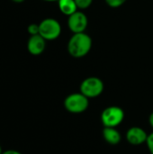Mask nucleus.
Listing matches in <instances>:
<instances>
[{"label":"nucleus","mask_w":153,"mask_h":154,"mask_svg":"<svg viewBox=\"0 0 153 154\" xmlns=\"http://www.w3.org/2000/svg\"><path fill=\"white\" fill-rule=\"evenodd\" d=\"M92 48V39L86 32L73 33L68 42V51L76 59L83 58L89 53Z\"/></svg>","instance_id":"1"},{"label":"nucleus","mask_w":153,"mask_h":154,"mask_svg":"<svg viewBox=\"0 0 153 154\" xmlns=\"http://www.w3.org/2000/svg\"><path fill=\"white\" fill-rule=\"evenodd\" d=\"M63 105L69 113L78 115L87 110L89 106V98L84 96L81 92L72 93L66 97Z\"/></svg>","instance_id":"2"},{"label":"nucleus","mask_w":153,"mask_h":154,"mask_svg":"<svg viewBox=\"0 0 153 154\" xmlns=\"http://www.w3.org/2000/svg\"><path fill=\"white\" fill-rule=\"evenodd\" d=\"M124 111L117 106H110L105 108L101 114V122L104 127H117L124 120Z\"/></svg>","instance_id":"3"},{"label":"nucleus","mask_w":153,"mask_h":154,"mask_svg":"<svg viewBox=\"0 0 153 154\" xmlns=\"http://www.w3.org/2000/svg\"><path fill=\"white\" fill-rule=\"evenodd\" d=\"M105 89L104 82L97 77H88L85 79L79 87L80 92L87 98H96L102 95Z\"/></svg>","instance_id":"4"},{"label":"nucleus","mask_w":153,"mask_h":154,"mask_svg":"<svg viewBox=\"0 0 153 154\" xmlns=\"http://www.w3.org/2000/svg\"><path fill=\"white\" fill-rule=\"evenodd\" d=\"M39 34L46 41H53L60 37L61 33V25L54 18L43 19L40 23Z\"/></svg>","instance_id":"5"},{"label":"nucleus","mask_w":153,"mask_h":154,"mask_svg":"<svg viewBox=\"0 0 153 154\" xmlns=\"http://www.w3.org/2000/svg\"><path fill=\"white\" fill-rule=\"evenodd\" d=\"M88 25L87 16L81 11H77L68 19V27L73 33L85 32Z\"/></svg>","instance_id":"6"},{"label":"nucleus","mask_w":153,"mask_h":154,"mask_svg":"<svg viewBox=\"0 0 153 154\" xmlns=\"http://www.w3.org/2000/svg\"><path fill=\"white\" fill-rule=\"evenodd\" d=\"M126 141L132 145H142L146 143L148 134L140 126H133L128 129L125 134Z\"/></svg>","instance_id":"7"},{"label":"nucleus","mask_w":153,"mask_h":154,"mask_svg":"<svg viewBox=\"0 0 153 154\" xmlns=\"http://www.w3.org/2000/svg\"><path fill=\"white\" fill-rule=\"evenodd\" d=\"M46 48V40L40 34L32 35L27 42V50L33 56L41 55Z\"/></svg>","instance_id":"8"},{"label":"nucleus","mask_w":153,"mask_h":154,"mask_svg":"<svg viewBox=\"0 0 153 154\" xmlns=\"http://www.w3.org/2000/svg\"><path fill=\"white\" fill-rule=\"evenodd\" d=\"M102 134L105 141L111 145H116L122 141V135L116 127H104Z\"/></svg>","instance_id":"9"},{"label":"nucleus","mask_w":153,"mask_h":154,"mask_svg":"<svg viewBox=\"0 0 153 154\" xmlns=\"http://www.w3.org/2000/svg\"><path fill=\"white\" fill-rule=\"evenodd\" d=\"M58 5L60 11L67 16L71 15L78 9L75 0H59Z\"/></svg>","instance_id":"10"},{"label":"nucleus","mask_w":153,"mask_h":154,"mask_svg":"<svg viewBox=\"0 0 153 154\" xmlns=\"http://www.w3.org/2000/svg\"><path fill=\"white\" fill-rule=\"evenodd\" d=\"M75 2H76L77 6H78V9L84 10V9L88 8L92 5L93 0H75Z\"/></svg>","instance_id":"11"},{"label":"nucleus","mask_w":153,"mask_h":154,"mask_svg":"<svg viewBox=\"0 0 153 154\" xmlns=\"http://www.w3.org/2000/svg\"><path fill=\"white\" fill-rule=\"evenodd\" d=\"M106 5L112 8H118L122 6L127 0H105Z\"/></svg>","instance_id":"12"},{"label":"nucleus","mask_w":153,"mask_h":154,"mask_svg":"<svg viewBox=\"0 0 153 154\" xmlns=\"http://www.w3.org/2000/svg\"><path fill=\"white\" fill-rule=\"evenodd\" d=\"M27 32L28 33L32 36V35H37L40 32V26L37 23H31L28 25L27 27Z\"/></svg>","instance_id":"13"},{"label":"nucleus","mask_w":153,"mask_h":154,"mask_svg":"<svg viewBox=\"0 0 153 154\" xmlns=\"http://www.w3.org/2000/svg\"><path fill=\"white\" fill-rule=\"evenodd\" d=\"M146 145L148 147V150L150 153L153 154V132L148 134V138L146 141Z\"/></svg>","instance_id":"14"},{"label":"nucleus","mask_w":153,"mask_h":154,"mask_svg":"<svg viewBox=\"0 0 153 154\" xmlns=\"http://www.w3.org/2000/svg\"><path fill=\"white\" fill-rule=\"evenodd\" d=\"M2 154H23V153H21L20 152L15 151V150H7V151L3 152V153Z\"/></svg>","instance_id":"15"},{"label":"nucleus","mask_w":153,"mask_h":154,"mask_svg":"<svg viewBox=\"0 0 153 154\" xmlns=\"http://www.w3.org/2000/svg\"><path fill=\"white\" fill-rule=\"evenodd\" d=\"M149 124H150V125L151 126V128L153 129V112L149 116Z\"/></svg>","instance_id":"16"},{"label":"nucleus","mask_w":153,"mask_h":154,"mask_svg":"<svg viewBox=\"0 0 153 154\" xmlns=\"http://www.w3.org/2000/svg\"><path fill=\"white\" fill-rule=\"evenodd\" d=\"M13 2H14V3H23V2H24L25 0H12Z\"/></svg>","instance_id":"17"},{"label":"nucleus","mask_w":153,"mask_h":154,"mask_svg":"<svg viewBox=\"0 0 153 154\" xmlns=\"http://www.w3.org/2000/svg\"><path fill=\"white\" fill-rule=\"evenodd\" d=\"M45 2H58L59 0H43Z\"/></svg>","instance_id":"18"},{"label":"nucleus","mask_w":153,"mask_h":154,"mask_svg":"<svg viewBox=\"0 0 153 154\" xmlns=\"http://www.w3.org/2000/svg\"><path fill=\"white\" fill-rule=\"evenodd\" d=\"M3 153V151H2V147H1V145H0V154Z\"/></svg>","instance_id":"19"}]
</instances>
